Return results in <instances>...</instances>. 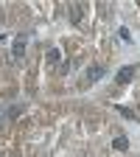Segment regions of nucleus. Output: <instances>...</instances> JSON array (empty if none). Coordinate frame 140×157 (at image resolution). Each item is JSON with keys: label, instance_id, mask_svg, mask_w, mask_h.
<instances>
[{"label": "nucleus", "instance_id": "obj_3", "mask_svg": "<svg viewBox=\"0 0 140 157\" xmlns=\"http://www.w3.org/2000/svg\"><path fill=\"white\" fill-rule=\"evenodd\" d=\"M25 45H28V39H25L23 34H20V36L14 39V48H11V56H14V59H23V56H25Z\"/></svg>", "mask_w": 140, "mask_h": 157}, {"label": "nucleus", "instance_id": "obj_8", "mask_svg": "<svg viewBox=\"0 0 140 157\" xmlns=\"http://www.w3.org/2000/svg\"><path fill=\"white\" fill-rule=\"evenodd\" d=\"M0 126H3V112H0Z\"/></svg>", "mask_w": 140, "mask_h": 157}, {"label": "nucleus", "instance_id": "obj_4", "mask_svg": "<svg viewBox=\"0 0 140 157\" xmlns=\"http://www.w3.org/2000/svg\"><path fill=\"white\" fill-rule=\"evenodd\" d=\"M101 76H104V67L101 65H90L87 67V78H90V82H98Z\"/></svg>", "mask_w": 140, "mask_h": 157}, {"label": "nucleus", "instance_id": "obj_2", "mask_svg": "<svg viewBox=\"0 0 140 157\" xmlns=\"http://www.w3.org/2000/svg\"><path fill=\"white\" fill-rule=\"evenodd\" d=\"M84 3H70V9H67V20H70V25H78L84 20Z\"/></svg>", "mask_w": 140, "mask_h": 157}, {"label": "nucleus", "instance_id": "obj_1", "mask_svg": "<svg viewBox=\"0 0 140 157\" xmlns=\"http://www.w3.org/2000/svg\"><path fill=\"white\" fill-rule=\"evenodd\" d=\"M134 76H137V65H123L118 70V76H115V84H129Z\"/></svg>", "mask_w": 140, "mask_h": 157}, {"label": "nucleus", "instance_id": "obj_5", "mask_svg": "<svg viewBox=\"0 0 140 157\" xmlns=\"http://www.w3.org/2000/svg\"><path fill=\"white\" fill-rule=\"evenodd\" d=\"M112 149L115 151H126L129 149V140H126V137H115V140H112Z\"/></svg>", "mask_w": 140, "mask_h": 157}, {"label": "nucleus", "instance_id": "obj_6", "mask_svg": "<svg viewBox=\"0 0 140 157\" xmlns=\"http://www.w3.org/2000/svg\"><path fill=\"white\" fill-rule=\"evenodd\" d=\"M121 115H123V118H137V115H134L132 109H126V107H121Z\"/></svg>", "mask_w": 140, "mask_h": 157}, {"label": "nucleus", "instance_id": "obj_7", "mask_svg": "<svg viewBox=\"0 0 140 157\" xmlns=\"http://www.w3.org/2000/svg\"><path fill=\"white\" fill-rule=\"evenodd\" d=\"M48 62H59V51H51L48 53Z\"/></svg>", "mask_w": 140, "mask_h": 157}]
</instances>
